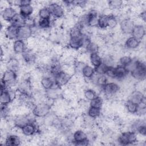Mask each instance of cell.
<instances>
[{"instance_id": "cell-1", "label": "cell", "mask_w": 146, "mask_h": 146, "mask_svg": "<svg viewBox=\"0 0 146 146\" xmlns=\"http://www.w3.org/2000/svg\"><path fill=\"white\" fill-rule=\"evenodd\" d=\"M46 100L38 102L34 105L31 110V113L36 118H43L51 112L52 105L50 102L52 100Z\"/></svg>"}, {"instance_id": "cell-2", "label": "cell", "mask_w": 146, "mask_h": 146, "mask_svg": "<svg viewBox=\"0 0 146 146\" xmlns=\"http://www.w3.org/2000/svg\"><path fill=\"white\" fill-rule=\"evenodd\" d=\"M117 141L120 145H123L134 144L138 141V135L131 130L125 131L119 135Z\"/></svg>"}, {"instance_id": "cell-3", "label": "cell", "mask_w": 146, "mask_h": 146, "mask_svg": "<svg viewBox=\"0 0 146 146\" xmlns=\"http://www.w3.org/2000/svg\"><path fill=\"white\" fill-rule=\"evenodd\" d=\"M17 72L6 69L2 75L1 83L6 84L9 88H12L17 82Z\"/></svg>"}, {"instance_id": "cell-4", "label": "cell", "mask_w": 146, "mask_h": 146, "mask_svg": "<svg viewBox=\"0 0 146 146\" xmlns=\"http://www.w3.org/2000/svg\"><path fill=\"white\" fill-rule=\"evenodd\" d=\"M73 144L76 145H88L90 144V140L88 139L87 132L82 129H78L72 134Z\"/></svg>"}, {"instance_id": "cell-5", "label": "cell", "mask_w": 146, "mask_h": 146, "mask_svg": "<svg viewBox=\"0 0 146 146\" xmlns=\"http://www.w3.org/2000/svg\"><path fill=\"white\" fill-rule=\"evenodd\" d=\"M47 6L50 10L51 17H52L54 19H61L64 16L65 9L62 4L54 2L49 3Z\"/></svg>"}, {"instance_id": "cell-6", "label": "cell", "mask_w": 146, "mask_h": 146, "mask_svg": "<svg viewBox=\"0 0 146 146\" xmlns=\"http://www.w3.org/2000/svg\"><path fill=\"white\" fill-rule=\"evenodd\" d=\"M35 117H32L29 114H18L13 119V125L16 128L21 129L25 125L29 122L34 121Z\"/></svg>"}, {"instance_id": "cell-7", "label": "cell", "mask_w": 146, "mask_h": 146, "mask_svg": "<svg viewBox=\"0 0 146 146\" xmlns=\"http://www.w3.org/2000/svg\"><path fill=\"white\" fill-rule=\"evenodd\" d=\"M72 76L70 73L63 70L54 77L55 83L57 86L62 88L71 82Z\"/></svg>"}, {"instance_id": "cell-8", "label": "cell", "mask_w": 146, "mask_h": 146, "mask_svg": "<svg viewBox=\"0 0 146 146\" xmlns=\"http://www.w3.org/2000/svg\"><path fill=\"white\" fill-rule=\"evenodd\" d=\"M20 130L24 136L27 137L32 136L39 132V125L36 123L35 120L34 121L28 123Z\"/></svg>"}, {"instance_id": "cell-9", "label": "cell", "mask_w": 146, "mask_h": 146, "mask_svg": "<svg viewBox=\"0 0 146 146\" xmlns=\"http://www.w3.org/2000/svg\"><path fill=\"white\" fill-rule=\"evenodd\" d=\"M104 95L112 97L116 95L120 90V86L115 82H107L101 89Z\"/></svg>"}, {"instance_id": "cell-10", "label": "cell", "mask_w": 146, "mask_h": 146, "mask_svg": "<svg viewBox=\"0 0 146 146\" xmlns=\"http://www.w3.org/2000/svg\"><path fill=\"white\" fill-rule=\"evenodd\" d=\"M135 25V21L131 18H124L119 23L120 30L124 35H131Z\"/></svg>"}, {"instance_id": "cell-11", "label": "cell", "mask_w": 146, "mask_h": 146, "mask_svg": "<svg viewBox=\"0 0 146 146\" xmlns=\"http://www.w3.org/2000/svg\"><path fill=\"white\" fill-rule=\"evenodd\" d=\"M18 28L19 27L10 23L9 25L6 26L4 30L5 38L9 40H14L18 39Z\"/></svg>"}, {"instance_id": "cell-12", "label": "cell", "mask_w": 146, "mask_h": 146, "mask_svg": "<svg viewBox=\"0 0 146 146\" xmlns=\"http://www.w3.org/2000/svg\"><path fill=\"white\" fill-rule=\"evenodd\" d=\"M33 28L28 25H25L19 27L18 28V39L27 40L33 37Z\"/></svg>"}, {"instance_id": "cell-13", "label": "cell", "mask_w": 146, "mask_h": 146, "mask_svg": "<svg viewBox=\"0 0 146 146\" xmlns=\"http://www.w3.org/2000/svg\"><path fill=\"white\" fill-rule=\"evenodd\" d=\"M68 47L72 50H80L83 47L82 34L80 36H70L68 41Z\"/></svg>"}, {"instance_id": "cell-14", "label": "cell", "mask_w": 146, "mask_h": 146, "mask_svg": "<svg viewBox=\"0 0 146 146\" xmlns=\"http://www.w3.org/2000/svg\"><path fill=\"white\" fill-rule=\"evenodd\" d=\"M62 92L61 88L55 85L52 88L44 91L45 98L48 100L54 101L59 99L62 96Z\"/></svg>"}, {"instance_id": "cell-15", "label": "cell", "mask_w": 146, "mask_h": 146, "mask_svg": "<svg viewBox=\"0 0 146 146\" xmlns=\"http://www.w3.org/2000/svg\"><path fill=\"white\" fill-rule=\"evenodd\" d=\"M87 26L90 27H96L98 25V13L96 9H91L86 14Z\"/></svg>"}, {"instance_id": "cell-16", "label": "cell", "mask_w": 146, "mask_h": 146, "mask_svg": "<svg viewBox=\"0 0 146 146\" xmlns=\"http://www.w3.org/2000/svg\"><path fill=\"white\" fill-rule=\"evenodd\" d=\"M146 30L145 26L143 24H135L131 36L141 41L145 38Z\"/></svg>"}, {"instance_id": "cell-17", "label": "cell", "mask_w": 146, "mask_h": 146, "mask_svg": "<svg viewBox=\"0 0 146 146\" xmlns=\"http://www.w3.org/2000/svg\"><path fill=\"white\" fill-rule=\"evenodd\" d=\"M27 48L25 40L17 39L13 41L12 48L14 53L17 55H22Z\"/></svg>"}, {"instance_id": "cell-18", "label": "cell", "mask_w": 146, "mask_h": 146, "mask_svg": "<svg viewBox=\"0 0 146 146\" xmlns=\"http://www.w3.org/2000/svg\"><path fill=\"white\" fill-rule=\"evenodd\" d=\"M22 56L23 61L27 64H33L35 63L37 59L36 54L33 51V48L28 47L22 54Z\"/></svg>"}, {"instance_id": "cell-19", "label": "cell", "mask_w": 146, "mask_h": 146, "mask_svg": "<svg viewBox=\"0 0 146 146\" xmlns=\"http://www.w3.org/2000/svg\"><path fill=\"white\" fill-rule=\"evenodd\" d=\"M40 84L41 87L44 90H49L54 87L56 84L55 83L54 78L48 74V75H43L40 79Z\"/></svg>"}, {"instance_id": "cell-20", "label": "cell", "mask_w": 146, "mask_h": 146, "mask_svg": "<svg viewBox=\"0 0 146 146\" xmlns=\"http://www.w3.org/2000/svg\"><path fill=\"white\" fill-rule=\"evenodd\" d=\"M18 13L13 7V6H9L6 7H4L3 9L2 10L1 16L2 19L6 22H11L13 18Z\"/></svg>"}, {"instance_id": "cell-21", "label": "cell", "mask_w": 146, "mask_h": 146, "mask_svg": "<svg viewBox=\"0 0 146 146\" xmlns=\"http://www.w3.org/2000/svg\"><path fill=\"white\" fill-rule=\"evenodd\" d=\"M128 99L137 104L141 103L142 101L146 100L145 94L141 90L137 89H135L131 92Z\"/></svg>"}, {"instance_id": "cell-22", "label": "cell", "mask_w": 146, "mask_h": 146, "mask_svg": "<svg viewBox=\"0 0 146 146\" xmlns=\"http://www.w3.org/2000/svg\"><path fill=\"white\" fill-rule=\"evenodd\" d=\"M141 43V41L131 35L125 39L124 42V47L128 50H136L140 47Z\"/></svg>"}, {"instance_id": "cell-23", "label": "cell", "mask_w": 146, "mask_h": 146, "mask_svg": "<svg viewBox=\"0 0 146 146\" xmlns=\"http://www.w3.org/2000/svg\"><path fill=\"white\" fill-rule=\"evenodd\" d=\"M22 140L20 137L15 134L8 135L5 140L4 144L6 145L17 146L21 144Z\"/></svg>"}, {"instance_id": "cell-24", "label": "cell", "mask_w": 146, "mask_h": 146, "mask_svg": "<svg viewBox=\"0 0 146 146\" xmlns=\"http://www.w3.org/2000/svg\"><path fill=\"white\" fill-rule=\"evenodd\" d=\"M115 71L116 74L115 79L118 80H123L128 76V74H129L126 67L120 64L115 66Z\"/></svg>"}, {"instance_id": "cell-25", "label": "cell", "mask_w": 146, "mask_h": 146, "mask_svg": "<svg viewBox=\"0 0 146 146\" xmlns=\"http://www.w3.org/2000/svg\"><path fill=\"white\" fill-rule=\"evenodd\" d=\"M34 11V8L32 4L23 5L19 7V13L25 18L31 17Z\"/></svg>"}, {"instance_id": "cell-26", "label": "cell", "mask_w": 146, "mask_h": 146, "mask_svg": "<svg viewBox=\"0 0 146 146\" xmlns=\"http://www.w3.org/2000/svg\"><path fill=\"white\" fill-rule=\"evenodd\" d=\"M6 69L17 72L20 68L19 62L17 58H10L6 63Z\"/></svg>"}, {"instance_id": "cell-27", "label": "cell", "mask_w": 146, "mask_h": 146, "mask_svg": "<svg viewBox=\"0 0 146 146\" xmlns=\"http://www.w3.org/2000/svg\"><path fill=\"white\" fill-rule=\"evenodd\" d=\"M89 60L91 66L95 68L102 63V57L99 52H94L90 54Z\"/></svg>"}, {"instance_id": "cell-28", "label": "cell", "mask_w": 146, "mask_h": 146, "mask_svg": "<svg viewBox=\"0 0 146 146\" xmlns=\"http://www.w3.org/2000/svg\"><path fill=\"white\" fill-rule=\"evenodd\" d=\"M95 74L94 68L87 64H86L82 71V75L84 79H90Z\"/></svg>"}, {"instance_id": "cell-29", "label": "cell", "mask_w": 146, "mask_h": 146, "mask_svg": "<svg viewBox=\"0 0 146 146\" xmlns=\"http://www.w3.org/2000/svg\"><path fill=\"white\" fill-rule=\"evenodd\" d=\"M97 27L102 30H106L108 29V15L103 14L99 15Z\"/></svg>"}, {"instance_id": "cell-30", "label": "cell", "mask_w": 146, "mask_h": 146, "mask_svg": "<svg viewBox=\"0 0 146 146\" xmlns=\"http://www.w3.org/2000/svg\"><path fill=\"white\" fill-rule=\"evenodd\" d=\"M52 21L51 18L49 19H39L36 22V26L40 30H46L51 27Z\"/></svg>"}, {"instance_id": "cell-31", "label": "cell", "mask_w": 146, "mask_h": 146, "mask_svg": "<svg viewBox=\"0 0 146 146\" xmlns=\"http://www.w3.org/2000/svg\"><path fill=\"white\" fill-rule=\"evenodd\" d=\"M108 8L111 11L113 10H120L124 7V2L120 0H112L107 2Z\"/></svg>"}, {"instance_id": "cell-32", "label": "cell", "mask_w": 146, "mask_h": 146, "mask_svg": "<svg viewBox=\"0 0 146 146\" xmlns=\"http://www.w3.org/2000/svg\"><path fill=\"white\" fill-rule=\"evenodd\" d=\"M125 109L127 111L128 113L130 114H136L137 109V104L128 99L125 101L124 104Z\"/></svg>"}, {"instance_id": "cell-33", "label": "cell", "mask_w": 146, "mask_h": 146, "mask_svg": "<svg viewBox=\"0 0 146 146\" xmlns=\"http://www.w3.org/2000/svg\"><path fill=\"white\" fill-rule=\"evenodd\" d=\"M39 19H49L51 17V14L47 6L42 7L38 11Z\"/></svg>"}, {"instance_id": "cell-34", "label": "cell", "mask_w": 146, "mask_h": 146, "mask_svg": "<svg viewBox=\"0 0 146 146\" xmlns=\"http://www.w3.org/2000/svg\"><path fill=\"white\" fill-rule=\"evenodd\" d=\"M100 108H98L95 107H92L89 106V107L87 109V115L90 116V117L96 119L99 118L102 113Z\"/></svg>"}, {"instance_id": "cell-35", "label": "cell", "mask_w": 146, "mask_h": 146, "mask_svg": "<svg viewBox=\"0 0 146 146\" xmlns=\"http://www.w3.org/2000/svg\"><path fill=\"white\" fill-rule=\"evenodd\" d=\"M10 23L13 24L18 27L22 26L26 24V18L18 13L11 20Z\"/></svg>"}, {"instance_id": "cell-36", "label": "cell", "mask_w": 146, "mask_h": 146, "mask_svg": "<svg viewBox=\"0 0 146 146\" xmlns=\"http://www.w3.org/2000/svg\"><path fill=\"white\" fill-rule=\"evenodd\" d=\"M83 95L85 100L90 102L98 96L97 92L92 88L85 89L83 91Z\"/></svg>"}, {"instance_id": "cell-37", "label": "cell", "mask_w": 146, "mask_h": 146, "mask_svg": "<svg viewBox=\"0 0 146 146\" xmlns=\"http://www.w3.org/2000/svg\"><path fill=\"white\" fill-rule=\"evenodd\" d=\"M100 46L98 45L95 42L91 41L86 47L85 50L87 52H88L89 54L94 53V52H99V50H100Z\"/></svg>"}, {"instance_id": "cell-38", "label": "cell", "mask_w": 146, "mask_h": 146, "mask_svg": "<svg viewBox=\"0 0 146 146\" xmlns=\"http://www.w3.org/2000/svg\"><path fill=\"white\" fill-rule=\"evenodd\" d=\"M103 105V99L100 96H96L95 99L89 102V106L102 109Z\"/></svg>"}, {"instance_id": "cell-39", "label": "cell", "mask_w": 146, "mask_h": 146, "mask_svg": "<svg viewBox=\"0 0 146 146\" xmlns=\"http://www.w3.org/2000/svg\"><path fill=\"white\" fill-rule=\"evenodd\" d=\"M133 58L131 55H123L119 59L120 65L124 67L128 66L133 61Z\"/></svg>"}, {"instance_id": "cell-40", "label": "cell", "mask_w": 146, "mask_h": 146, "mask_svg": "<svg viewBox=\"0 0 146 146\" xmlns=\"http://www.w3.org/2000/svg\"><path fill=\"white\" fill-rule=\"evenodd\" d=\"M118 25L117 18L111 14L108 15V28L113 29L117 27Z\"/></svg>"}, {"instance_id": "cell-41", "label": "cell", "mask_w": 146, "mask_h": 146, "mask_svg": "<svg viewBox=\"0 0 146 146\" xmlns=\"http://www.w3.org/2000/svg\"><path fill=\"white\" fill-rule=\"evenodd\" d=\"M10 112L9 105H1V117L2 119H7L9 116Z\"/></svg>"}, {"instance_id": "cell-42", "label": "cell", "mask_w": 146, "mask_h": 146, "mask_svg": "<svg viewBox=\"0 0 146 146\" xmlns=\"http://www.w3.org/2000/svg\"><path fill=\"white\" fill-rule=\"evenodd\" d=\"M145 100L142 101L141 103L137 104V109L136 113V115L140 116H144L146 111V105H145Z\"/></svg>"}, {"instance_id": "cell-43", "label": "cell", "mask_w": 146, "mask_h": 146, "mask_svg": "<svg viewBox=\"0 0 146 146\" xmlns=\"http://www.w3.org/2000/svg\"><path fill=\"white\" fill-rule=\"evenodd\" d=\"M108 66H106L105 64H104L103 62L98 67L94 68L95 70V73L99 75H105L106 71L107 69Z\"/></svg>"}, {"instance_id": "cell-44", "label": "cell", "mask_w": 146, "mask_h": 146, "mask_svg": "<svg viewBox=\"0 0 146 146\" xmlns=\"http://www.w3.org/2000/svg\"><path fill=\"white\" fill-rule=\"evenodd\" d=\"M105 75L107 77H108L111 79H115L116 78V74H115V66L112 67H108Z\"/></svg>"}, {"instance_id": "cell-45", "label": "cell", "mask_w": 146, "mask_h": 146, "mask_svg": "<svg viewBox=\"0 0 146 146\" xmlns=\"http://www.w3.org/2000/svg\"><path fill=\"white\" fill-rule=\"evenodd\" d=\"M136 133L137 135H139L143 137H145L146 135V125L145 123H143L141 124L137 129L136 130Z\"/></svg>"}, {"instance_id": "cell-46", "label": "cell", "mask_w": 146, "mask_h": 146, "mask_svg": "<svg viewBox=\"0 0 146 146\" xmlns=\"http://www.w3.org/2000/svg\"><path fill=\"white\" fill-rule=\"evenodd\" d=\"M139 18L141 19L144 22H145L146 20V11L145 10H141V11L139 14Z\"/></svg>"}]
</instances>
